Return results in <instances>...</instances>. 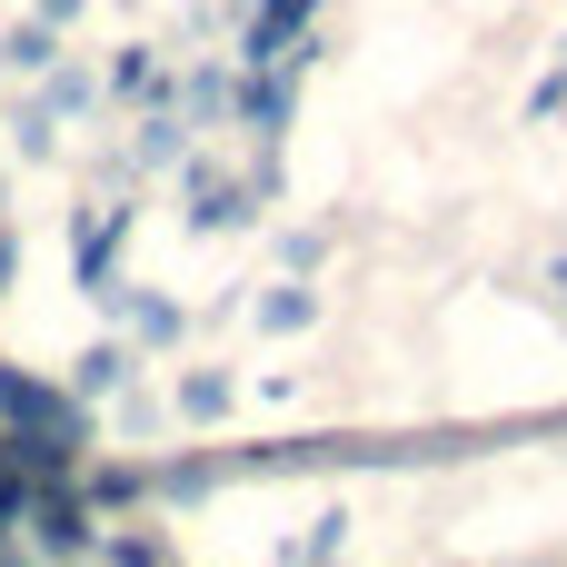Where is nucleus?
<instances>
[{
    "label": "nucleus",
    "mask_w": 567,
    "mask_h": 567,
    "mask_svg": "<svg viewBox=\"0 0 567 567\" xmlns=\"http://www.w3.org/2000/svg\"><path fill=\"white\" fill-rule=\"evenodd\" d=\"M0 419L10 429H40V439H80V399H60V389H40L20 369H0Z\"/></svg>",
    "instance_id": "1"
},
{
    "label": "nucleus",
    "mask_w": 567,
    "mask_h": 567,
    "mask_svg": "<svg viewBox=\"0 0 567 567\" xmlns=\"http://www.w3.org/2000/svg\"><path fill=\"white\" fill-rule=\"evenodd\" d=\"M299 30H309V0H269L259 20H249V70H279V60H299Z\"/></svg>",
    "instance_id": "2"
},
{
    "label": "nucleus",
    "mask_w": 567,
    "mask_h": 567,
    "mask_svg": "<svg viewBox=\"0 0 567 567\" xmlns=\"http://www.w3.org/2000/svg\"><path fill=\"white\" fill-rule=\"evenodd\" d=\"M249 319H259V339H289V329H309V319H319V289H309V279H279V289H259V309H249Z\"/></svg>",
    "instance_id": "3"
},
{
    "label": "nucleus",
    "mask_w": 567,
    "mask_h": 567,
    "mask_svg": "<svg viewBox=\"0 0 567 567\" xmlns=\"http://www.w3.org/2000/svg\"><path fill=\"white\" fill-rule=\"evenodd\" d=\"M239 120H249L259 140H279V130H289V70H249V90H239Z\"/></svg>",
    "instance_id": "4"
},
{
    "label": "nucleus",
    "mask_w": 567,
    "mask_h": 567,
    "mask_svg": "<svg viewBox=\"0 0 567 567\" xmlns=\"http://www.w3.org/2000/svg\"><path fill=\"white\" fill-rule=\"evenodd\" d=\"M120 239H130V209H110L100 229H80V289H90V299L110 289V259H120Z\"/></svg>",
    "instance_id": "5"
},
{
    "label": "nucleus",
    "mask_w": 567,
    "mask_h": 567,
    "mask_svg": "<svg viewBox=\"0 0 567 567\" xmlns=\"http://www.w3.org/2000/svg\"><path fill=\"white\" fill-rule=\"evenodd\" d=\"M229 399H239L229 369H189V379H179V419H229Z\"/></svg>",
    "instance_id": "6"
},
{
    "label": "nucleus",
    "mask_w": 567,
    "mask_h": 567,
    "mask_svg": "<svg viewBox=\"0 0 567 567\" xmlns=\"http://www.w3.org/2000/svg\"><path fill=\"white\" fill-rule=\"evenodd\" d=\"M120 379H130V349H120V339H100V349L80 359V379H70V389H80V399H110Z\"/></svg>",
    "instance_id": "7"
},
{
    "label": "nucleus",
    "mask_w": 567,
    "mask_h": 567,
    "mask_svg": "<svg viewBox=\"0 0 567 567\" xmlns=\"http://www.w3.org/2000/svg\"><path fill=\"white\" fill-rule=\"evenodd\" d=\"M0 60H10V70H50V60H60V30H50V20H30V30H10V40H0Z\"/></svg>",
    "instance_id": "8"
},
{
    "label": "nucleus",
    "mask_w": 567,
    "mask_h": 567,
    "mask_svg": "<svg viewBox=\"0 0 567 567\" xmlns=\"http://www.w3.org/2000/svg\"><path fill=\"white\" fill-rule=\"evenodd\" d=\"M199 229H229V219H249V189H219V179H199V209H189Z\"/></svg>",
    "instance_id": "9"
},
{
    "label": "nucleus",
    "mask_w": 567,
    "mask_h": 567,
    "mask_svg": "<svg viewBox=\"0 0 567 567\" xmlns=\"http://www.w3.org/2000/svg\"><path fill=\"white\" fill-rule=\"evenodd\" d=\"M140 498V468H100V478H80V508H130Z\"/></svg>",
    "instance_id": "10"
},
{
    "label": "nucleus",
    "mask_w": 567,
    "mask_h": 567,
    "mask_svg": "<svg viewBox=\"0 0 567 567\" xmlns=\"http://www.w3.org/2000/svg\"><path fill=\"white\" fill-rule=\"evenodd\" d=\"M90 90H100V80H80V70H60V80H50V100H40V110H50V120H60V110H80V100H90Z\"/></svg>",
    "instance_id": "11"
},
{
    "label": "nucleus",
    "mask_w": 567,
    "mask_h": 567,
    "mask_svg": "<svg viewBox=\"0 0 567 567\" xmlns=\"http://www.w3.org/2000/svg\"><path fill=\"white\" fill-rule=\"evenodd\" d=\"M110 567H159V548L150 538H110Z\"/></svg>",
    "instance_id": "12"
},
{
    "label": "nucleus",
    "mask_w": 567,
    "mask_h": 567,
    "mask_svg": "<svg viewBox=\"0 0 567 567\" xmlns=\"http://www.w3.org/2000/svg\"><path fill=\"white\" fill-rule=\"evenodd\" d=\"M40 20H50V30H60V20H80V0H40Z\"/></svg>",
    "instance_id": "13"
},
{
    "label": "nucleus",
    "mask_w": 567,
    "mask_h": 567,
    "mask_svg": "<svg viewBox=\"0 0 567 567\" xmlns=\"http://www.w3.org/2000/svg\"><path fill=\"white\" fill-rule=\"evenodd\" d=\"M10 269H20V249H10V229H0V289H10Z\"/></svg>",
    "instance_id": "14"
},
{
    "label": "nucleus",
    "mask_w": 567,
    "mask_h": 567,
    "mask_svg": "<svg viewBox=\"0 0 567 567\" xmlns=\"http://www.w3.org/2000/svg\"><path fill=\"white\" fill-rule=\"evenodd\" d=\"M558 289H567V269H558Z\"/></svg>",
    "instance_id": "15"
}]
</instances>
